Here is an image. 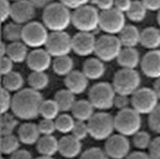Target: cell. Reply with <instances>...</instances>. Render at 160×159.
<instances>
[{
	"instance_id": "ffe728a7",
	"label": "cell",
	"mask_w": 160,
	"mask_h": 159,
	"mask_svg": "<svg viewBox=\"0 0 160 159\" xmlns=\"http://www.w3.org/2000/svg\"><path fill=\"white\" fill-rule=\"evenodd\" d=\"M140 53L136 47H123L117 59L118 64L124 69L136 70L140 65Z\"/></svg>"
},
{
	"instance_id": "d590c367",
	"label": "cell",
	"mask_w": 160,
	"mask_h": 159,
	"mask_svg": "<svg viewBox=\"0 0 160 159\" xmlns=\"http://www.w3.org/2000/svg\"><path fill=\"white\" fill-rule=\"evenodd\" d=\"M58 104L53 100H44L40 109V115L45 118L49 120H55L59 116L60 112Z\"/></svg>"
},
{
	"instance_id": "4fadbf2b",
	"label": "cell",
	"mask_w": 160,
	"mask_h": 159,
	"mask_svg": "<svg viewBox=\"0 0 160 159\" xmlns=\"http://www.w3.org/2000/svg\"><path fill=\"white\" fill-rule=\"evenodd\" d=\"M104 150L109 159H125L130 154L131 142L122 135H112L106 139Z\"/></svg>"
},
{
	"instance_id": "7dc6e473",
	"label": "cell",
	"mask_w": 160,
	"mask_h": 159,
	"mask_svg": "<svg viewBox=\"0 0 160 159\" xmlns=\"http://www.w3.org/2000/svg\"><path fill=\"white\" fill-rule=\"evenodd\" d=\"M14 62L8 56L1 58V74L2 76L13 71Z\"/></svg>"
},
{
	"instance_id": "cb8c5ba5",
	"label": "cell",
	"mask_w": 160,
	"mask_h": 159,
	"mask_svg": "<svg viewBox=\"0 0 160 159\" xmlns=\"http://www.w3.org/2000/svg\"><path fill=\"white\" fill-rule=\"evenodd\" d=\"M140 44L150 51L158 49L160 47V29L150 26L141 31Z\"/></svg>"
},
{
	"instance_id": "d6a6232c",
	"label": "cell",
	"mask_w": 160,
	"mask_h": 159,
	"mask_svg": "<svg viewBox=\"0 0 160 159\" xmlns=\"http://www.w3.org/2000/svg\"><path fill=\"white\" fill-rule=\"evenodd\" d=\"M20 140L13 134L1 137V152L4 155H12L19 150Z\"/></svg>"
},
{
	"instance_id": "94428289",
	"label": "cell",
	"mask_w": 160,
	"mask_h": 159,
	"mask_svg": "<svg viewBox=\"0 0 160 159\" xmlns=\"http://www.w3.org/2000/svg\"><path fill=\"white\" fill-rule=\"evenodd\" d=\"M10 1H13L14 2H17V1H21V0H9Z\"/></svg>"
},
{
	"instance_id": "7402d4cb",
	"label": "cell",
	"mask_w": 160,
	"mask_h": 159,
	"mask_svg": "<svg viewBox=\"0 0 160 159\" xmlns=\"http://www.w3.org/2000/svg\"><path fill=\"white\" fill-rule=\"evenodd\" d=\"M103 62L98 58H88L83 65L82 72L88 80L100 79L106 71V68Z\"/></svg>"
},
{
	"instance_id": "f35d334b",
	"label": "cell",
	"mask_w": 160,
	"mask_h": 159,
	"mask_svg": "<svg viewBox=\"0 0 160 159\" xmlns=\"http://www.w3.org/2000/svg\"><path fill=\"white\" fill-rule=\"evenodd\" d=\"M72 135L74 137L82 141L85 139L89 135L87 122L82 121H76L74 126L72 132Z\"/></svg>"
},
{
	"instance_id": "9f6ffc18",
	"label": "cell",
	"mask_w": 160,
	"mask_h": 159,
	"mask_svg": "<svg viewBox=\"0 0 160 159\" xmlns=\"http://www.w3.org/2000/svg\"><path fill=\"white\" fill-rule=\"evenodd\" d=\"M152 89L160 100V78L155 80Z\"/></svg>"
},
{
	"instance_id": "8d00e7d4",
	"label": "cell",
	"mask_w": 160,
	"mask_h": 159,
	"mask_svg": "<svg viewBox=\"0 0 160 159\" xmlns=\"http://www.w3.org/2000/svg\"><path fill=\"white\" fill-rule=\"evenodd\" d=\"M152 141L151 135L144 130L138 131L132 137V144L139 151L149 150Z\"/></svg>"
},
{
	"instance_id": "52a82bcc",
	"label": "cell",
	"mask_w": 160,
	"mask_h": 159,
	"mask_svg": "<svg viewBox=\"0 0 160 159\" xmlns=\"http://www.w3.org/2000/svg\"><path fill=\"white\" fill-rule=\"evenodd\" d=\"M117 93L112 84L100 82L94 84L89 90V101L95 108L108 110L113 107Z\"/></svg>"
},
{
	"instance_id": "2e32d148",
	"label": "cell",
	"mask_w": 160,
	"mask_h": 159,
	"mask_svg": "<svg viewBox=\"0 0 160 159\" xmlns=\"http://www.w3.org/2000/svg\"><path fill=\"white\" fill-rule=\"evenodd\" d=\"M52 56L46 49H34L29 52L27 59V64L32 71L45 72L52 64Z\"/></svg>"
},
{
	"instance_id": "680465c9",
	"label": "cell",
	"mask_w": 160,
	"mask_h": 159,
	"mask_svg": "<svg viewBox=\"0 0 160 159\" xmlns=\"http://www.w3.org/2000/svg\"><path fill=\"white\" fill-rule=\"evenodd\" d=\"M34 159H54L53 158H52V157H46V156H41L40 157H38L37 158H36Z\"/></svg>"
},
{
	"instance_id": "f5cc1de1",
	"label": "cell",
	"mask_w": 160,
	"mask_h": 159,
	"mask_svg": "<svg viewBox=\"0 0 160 159\" xmlns=\"http://www.w3.org/2000/svg\"><path fill=\"white\" fill-rule=\"evenodd\" d=\"M10 159H34L30 152L26 150H18L10 156Z\"/></svg>"
},
{
	"instance_id": "83f0119b",
	"label": "cell",
	"mask_w": 160,
	"mask_h": 159,
	"mask_svg": "<svg viewBox=\"0 0 160 159\" xmlns=\"http://www.w3.org/2000/svg\"><path fill=\"white\" fill-rule=\"evenodd\" d=\"M54 100L58 105L62 112H67L72 110L75 102V94L67 89L58 90L55 95Z\"/></svg>"
},
{
	"instance_id": "11a10c76",
	"label": "cell",
	"mask_w": 160,
	"mask_h": 159,
	"mask_svg": "<svg viewBox=\"0 0 160 159\" xmlns=\"http://www.w3.org/2000/svg\"><path fill=\"white\" fill-rule=\"evenodd\" d=\"M36 7L39 8H44L55 2V0H29Z\"/></svg>"
},
{
	"instance_id": "816d5d0a",
	"label": "cell",
	"mask_w": 160,
	"mask_h": 159,
	"mask_svg": "<svg viewBox=\"0 0 160 159\" xmlns=\"http://www.w3.org/2000/svg\"><path fill=\"white\" fill-rule=\"evenodd\" d=\"M148 11L159 12L160 10V0H141Z\"/></svg>"
},
{
	"instance_id": "681fc988",
	"label": "cell",
	"mask_w": 160,
	"mask_h": 159,
	"mask_svg": "<svg viewBox=\"0 0 160 159\" xmlns=\"http://www.w3.org/2000/svg\"><path fill=\"white\" fill-rule=\"evenodd\" d=\"M93 3L95 7L102 12L114 8L115 0H93Z\"/></svg>"
},
{
	"instance_id": "6125c7cd",
	"label": "cell",
	"mask_w": 160,
	"mask_h": 159,
	"mask_svg": "<svg viewBox=\"0 0 160 159\" xmlns=\"http://www.w3.org/2000/svg\"><path fill=\"white\" fill-rule=\"evenodd\" d=\"M1 159H4V158H2H2H1Z\"/></svg>"
},
{
	"instance_id": "1f68e13d",
	"label": "cell",
	"mask_w": 160,
	"mask_h": 159,
	"mask_svg": "<svg viewBox=\"0 0 160 159\" xmlns=\"http://www.w3.org/2000/svg\"><path fill=\"white\" fill-rule=\"evenodd\" d=\"M148 11L141 0H134L126 16L131 22L138 23L145 19Z\"/></svg>"
},
{
	"instance_id": "ab89813d",
	"label": "cell",
	"mask_w": 160,
	"mask_h": 159,
	"mask_svg": "<svg viewBox=\"0 0 160 159\" xmlns=\"http://www.w3.org/2000/svg\"><path fill=\"white\" fill-rule=\"evenodd\" d=\"M79 159H109L104 150L98 147H92L83 152Z\"/></svg>"
},
{
	"instance_id": "44dd1931",
	"label": "cell",
	"mask_w": 160,
	"mask_h": 159,
	"mask_svg": "<svg viewBox=\"0 0 160 159\" xmlns=\"http://www.w3.org/2000/svg\"><path fill=\"white\" fill-rule=\"evenodd\" d=\"M40 135L38 125L31 122L22 124L18 131V137L21 142L28 145L37 144Z\"/></svg>"
},
{
	"instance_id": "6da1fadb",
	"label": "cell",
	"mask_w": 160,
	"mask_h": 159,
	"mask_svg": "<svg viewBox=\"0 0 160 159\" xmlns=\"http://www.w3.org/2000/svg\"><path fill=\"white\" fill-rule=\"evenodd\" d=\"M40 92L31 88L22 89L13 96L11 110L17 118L31 120L40 115V109L43 101Z\"/></svg>"
},
{
	"instance_id": "bcb514c9",
	"label": "cell",
	"mask_w": 160,
	"mask_h": 159,
	"mask_svg": "<svg viewBox=\"0 0 160 159\" xmlns=\"http://www.w3.org/2000/svg\"><path fill=\"white\" fill-rule=\"evenodd\" d=\"M149 154L152 159H160V135L153 139Z\"/></svg>"
},
{
	"instance_id": "9c48e42d",
	"label": "cell",
	"mask_w": 160,
	"mask_h": 159,
	"mask_svg": "<svg viewBox=\"0 0 160 159\" xmlns=\"http://www.w3.org/2000/svg\"><path fill=\"white\" fill-rule=\"evenodd\" d=\"M159 100L153 89L140 87L131 96V106L141 115H149L159 105Z\"/></svg>"
},
{
	"instance_id": "91938a15",
	"label": "cell",
	"mask_w": 160,
	"mask_h": 159,
	"mask_svg": "<svg viewBox=\"0 0 160 159\" xmlns=\"http://www.w3.org/2000/svg\"><path fill=\"white\" fill-rule=\"evenodd\" d=\"M157 21L159 24L160 26V10L158 12V15H157Z\"/></svg>"
},
{
	"instance_id": "5b68a950",
	"label": "cell",
	"mask_w": 160,
	"mask_h": 159,
	"mask_svg": "<svg viewBox=\"0 0 160 159\" xmlns=\"http://www.w3.org/2000/svg\"><path fill=\"white\" fill-rule=\"evenodd\" d=\"M114 122L115 130L127 137L134 135L142 126L141 114L132 107L119 111L114 117Z\"/></svg>"
},
{
	"instance_id": "5bb4252c",
	"label": "cell",
	"mask_w": 160,
	"mask_h": 159,
	"mask_svg": "<svg viewBox=\"0 0 160 159\" xmlns=\"http://www.w3.org/2000/svg\"><path fill=\"white\" fill-rule=\"evenodd\" d=\"M36 8L29 0L15 2L12 6L10 18L13 22L25 25L32 21L36 16Z\"/></svg>"
},
{
	"instance_id": "7a4b0ae2",
	"label": "cell",
	"mask_w": 160,
	"mask_h": 159,
	"mask_svg": "<svg viewBox=\"0 0 160 159\" xmlns=\"http://www.w3.org/2000/svg\"><path fill=\"white\" fill-rule=\"evenodd\" d=\"M43 23L52 32L65 31L72 23L70 9L60 2H54L44 8L42 15Z\"/></svg>"
},
{
	"instance_id": "8992f818",
	"label": "cell",
	"mask_w": 160,
	"mask_h": 159,
	"mask_svg": "<svg viewBox=\"0 0 160 159\" xmlns=\"http://www.w3.org/2000/svg\"><path fill=\"white\" fill-rule=\"evenodd\" d=\"M87 124L89 135L97 141L106 140L115 130L114 117L106 112L95 113Z\"/></svg>"
},
{
	"instance_id": "ba28073f",
	"label": "cell",
	"mask_w": 160,
	"mask_h": 159,
	"mask_svg": "<svg viewBox=\"0 0 160 159\" xmlns=\"http://www.w3.org/2000/svg\"><path fill=\"white\" fill-rule=\"evenodd\" d=\"M122 49L118 36L105 34L97 38L94 53L102 62H109L117 59Z\"/></svg>"
},
{
	"instance_id": "9a60e30c",
	"label": "cell",
	"mask_w": 160,
	"mask_h": 159,
	"mask_svg": "<svg viewBox=\"0 0 160 159\" xmlns=\"http://www.w3.org/2000/svg\"><path fill=\"white\" fill-rule=\"evenodd\" d=\"M97 38L91 32H79L72 37V51L80 56H88L95 52Z\"/></svg>"
},
{
	"instance_id": "603a6c76",
	"label": "cell",
	"mask_w": 160,
	"mask_h": 159,
	"mask_svg": "<svg viewBox=\"0 0 160 159\" xmlns=\"http://www.w3.org/2000/svg\"><path fill=\"white\" fill-rule=\"evenodd\" d=\"M141 32L133 25H126L118 34V38L124 47H136L140 43Z\"/></svg>"
},
{
	"instance_id": "b9f144b4",
	"label": "cell",
	"mask_w": 160,
	"mask_h": 159,
	"mask_svg": "<svg viewBox=\"0 0 160 159\" xmlns=\"http://www.w3.org/2000/svg\"><path fill=\"white\" fill-rule=\"evenodd\" d=\"M13 97H12L10 92L3 87L1 89V114L8 113V111L12 108Z\"/></svg>"
},
{
	"instance_id": "d4e9b609",
	"label": "cell",
	"mask_w": 160,
	"mask_h": 159,
	"mask_svg": "<svg viewBox=\"0 0 160 159\" xmlns=\"http://www.w3.org/2000/svg\"><path fill=\"white\" fill-rule=\"evenodd\" d=\"M94 109L89 100L82 99L76 101L71 111L78 121L88 122L94 114Z\"/></svg>"
},
{
	"instance_id": "ee69618b",
	"label": "cell",
	"mask_w": 160,
	"mask_h": 159,
	"mask_svg": "<svg viewBox=\"0 0 160 159\" xmlns=\"http://www.w3.org/2000/svg\"><path fill=\"white\" fill-rule=\"evenodd\" d=\"M113 106L118 109L119 111L130 107L131 97L117 94L114 99Z\"/></svg>"
},
{
	"instance_id": "ac0fdd59",
	"label": "cell",
	"mask_w": 160,
	"mask_h": 159,
	"mask_svg": "<svg viewBox=\"0 0 160 159\" xmlns=\"http://www.w3.org/2000/svg\"><path fill=\"white\" fill-rule=\"evenodd\" d=\"M81 141L72 135H66L59 139V154L67 159H74L78 157L82 152Z\"/></svg>"
},
{
	"instance_id": "e575fe53",
	"label": "cell",
	"mask_w": 160,
	"mask_h": 159,
	"mask_svg": "<svg viewBox=\"0 0 160 159\" xmlns=\"http://www.w3.org/2000/svg\"><path fill=\"white\" fill-rule=\"evenodd\" d=\"M16 117L9 113L1 114L0 118L1 137L13 134V132L18 125Z\"/></svg>"
},
{
	"instance_id": "c3c4849f",
	"label": "cell",
	"mask_w": 160,
	"mask_h": 159,
	"mask_svg": "<svg viewBox=\"0 0 160 159\" xmlns=\"http://www.w3.org/2000/svg\"><path fill=\"white\" fill-rule=\"evenodd\" d=\"M58 1L66 6L67 7L74 10L78 8L87 5L90 0H58Z\"/></svg>"
},
{
	"instance_id": "f6af8a7d",
	"label": "cell",
	"mask_w": 160,
	"mask_h": 159,
	"mask_svg": "<svg viewBox=\"0 0 160 159\" xmlns=\"http://www.w3.org/2000/svg\"><path fill=\"white\" fill-rule=\"evenodd\" d=\"M12 6L9 0H1V22H6L10 17Z\"/></svg>"
},
{
	"instance_id": "60d3db41",
	"label": "cell",
	"mask_w": 160,
	"mask_h": 159,
	"mask_svg": "<svg viewBox=\"0 0 160 159\" xmlns=\"http://www.w3.org/2000/svg\"><path fill=\"white\" fill-rule=\"evenodd\" d=\"M148 125L151 130L160 135V104L149 115Z\"/></svg>"
},
{
	"instance_id": "74e56055",
	"label": "cell",
	"mask_w": 160,
	"mask_h": 159,
	"mask_svg": "<svg viewBox=\"0 0 160 159\" xmlns=\"http://www.w3.org/2000/svg\"><path fill=\"white\" fill-rule=\"evenodd\" d=\"M73 116L67 114L59 115L55 120L56 129L59 132L67 134L72 132L76 123Z\"/></svg>"
},
{
	"instance_id": "3957f363",
	"label": "cell",
	"mask_w": 160,
	"mask_h": 159,
	"mask_svg": "<svg viewBox=\"0 0 160 159\" xmlns=\"http://www.w3.org/2000/svg\"><path fill=\"white\" fill-rule=\"evenodd\" d=\"M100 17L96 7L87 4L73 10L72 23L79 32L92 33L99 27Z\"/></svg>"
},
{
	"instance_id": "7c38bea8",
	"label": "cell",
	"mask_w": 160,
	"mask_h": 159,
	"mask_svg": "<svg viewBox=\"0 0 160 159\" xmlns=\"http://www.w3.org/2000/svg\"><path fill=\"white\" fill-rule=\"evenodd\" d=\"M126 26L125 14L113 8L100 13L99 27L106 34H119Z\"/></svg>"
},
{
	"instance_id": "836d02e7",
	"label": "cell",
	"mask_w": 160,
	"mask_h": 159,
	"mask_svg": "<svg viewBox=\"0 0 160 159\" xmlns=\"http://www.w3.org/2000/svg\"><path fill=\"white\" fill-rule=\"evenodd\" d=\"M28 83L30 88L40 92L48 87L49 79L45 72L32 71L28 77Z\"/></svg>"
},
{
	"instance_id": "e0dca14e",
	"label": "cell",
	"mask_w": 160,
	"mask_h": 159,
	"mask_svg": "<svg viewBox=\"0 0 160 159\" xmlns=\"http://www.w3.org/2000/svg\"><path fill=\"white\" fill-rule=\"evenodd\" d=\"M140 65L146 77L155 80L160 78V50L147 52L142 58Z\"/></svg>"
},
{
	"instance_id": "d6986e66",
	"label": "cell",
	"mask_w": 160,
	"mask_h": 159,
	"mask_svg": "<svg viewBox=\"0 0 160 159\" xmlns=\"http://www.w3.org/2000/svg\"><path fill=\"white\" fill-rule=\"evenodd\" d=\"M88 80L82 71L73 70L66 76L64 83L67 89L76 95L82 94L87 90Z\"/></svg>"
},
{
	"instance_id": "6f0895ef",
	"label": "cell",
	"mask_w": 160,
	"mask_h": 159,
	"mask_svg": "<svg viewBox=\"0 0 160 159\" xmlns=\"http://www.w3.org/2000/svg\"><path fill=\"white\" fill-rule=\"evenodd\" d=\"M7 48H8V45H6V43H4V42H1V48H0L1 58L6 56Z\"/></svg>"
},
{
	"instance_id": "4316f807",
	"label": "cell",
	"mask_w": 160,
	"mask_h": 159,
	"mask_svg": "<svg viewBox=\"0 0 160 159\" xmlns=\"http://www.w3.org/2000/svg\"><path fill=\"white\" fill-rule=\"evenodd\" d=\"M29 52L28 46L22 41L12 43L8 45L6 56L14 63L21 64L27 60Z\"/></svg>"
},
{
	"instance_id": "7bdbcfd3",
	"label": "cell",
	"mask_w": 160,
	"mask_h": 159,
	"mask_svg": "<svg viewBox=\"0 0 160 159\" xmlns=\"http://www.w3.org/2000/svg\"><path fill=\"white\" fill-rule=\"evenodd\" d=\"M37 125L40 134L43 135H52L57 130L55 121L52 120L43 118Z\"/></svg>"
},
{
	"instance_id": "f546056e",
	"label": "cell",
	"mask_w": 160,
	"mask_h": 159,
	"mask_svg": "<svg viewBox=\"0 0 160 159\" xmlns=\"http://www.w3.org/2000/svg\"><path fill=\"white\" fill-rule=\"evenodd\" d=\"M23 25L14 22L8 23L2 31V38L10 43L22 41Z\"/></svg>"
},
{
	"instance_id": "f907efd6",
	"label": "cell",
	"mask_w": 160,
	"mask_h": 159,
	"mask_svg": "<svg viewBox=\"0 0 160 159\" xmlns=\"http://www.w3.org/2000/svg\"><path fill=\"white\" fill-rule=\"evenodd\" d=\"M132 1V0H115L114 8L126 14L131 7Z\"/></svg>"
},
{
	"instance_id": "8fae6325",
	"label": "cell",
	"mask_w": 160,
	"mask_h": 159,
	"mask_svg": "<svg viewBox=\"0 0 160 159\" xmlns=\"http://www.w3.org/2000/svg\"><path fill=\"white\" fill-rule=\"evenodd\" d=\"M44 47L54 58L68 55L72 51V37L66 31L52 32Z\"/></svg>"
},
{
	"instance_id": "484cf974",
	"label": "cell",
	"mask_w": 160,
	"mask_h": 159,
	"mask_svg": "<svg viewBox=\"0 0 160 159\" xmlns=\"http://www.w3.org/2000/svg\"><path fill=\"white\" fill-rule=\"evenodd\" d=\"M36 148L41 156L52 157L58 152L59 140L53 135H43L37 141Z\"/></svg>"
},
{
	"instance_id": "30bf717a",
	"label": "cell",
	"mask_w": 160,
	"mask_h": 159,
	"mask_svg": "<svg viewBox=\"0 0 160 159\" xmlns=\"http://www.w3.org/2000/svg\"><path fill=\"white\" fill-rule=\"evenodd\" d=\"M49 33L43 23L32 21L23 25L22 41L28 47L33 49L45 46Z\"/></svg>"
},
{
	"instance_id": "4dcf8cb0",
	"label": "cell",
	"mask_w": 160,
	"mask_h": 159,
	"mask_svg": "<svg viewBox=\"0 0 160 159\" xmlns=\"http://www.w3.org/2000/svg\"><path fill=\"white\" fill-rule=\"evenodd\" d=\"M52 65L56 74L66 77L73 71L74 62L68 55H66L54 58Z\"/></svg>"
},
{
	"instance_id": "db71d44e",
	"label": "cell",
	"mask_w": 160,
	"mask_h": 159,
	"mask_svg": "<svg viewBox=\"0 0 160 159\" xmlns=\"http://www.w3.org/2000/svg\"><path fill=\"white\" fill-rule=\"evenodd\" d=\"M125 159H152L149 154L143 151H136L132 152Z\"/></svg>"
},
{
	"instance_id": "277c9868",
	"label": "cell",
	"mask_w": 160,
	"mask_h": 159,
	"mask_svg": "<svg viewBox=\"0 0 160 159\" xmlns=\"http://www.w3.org/2000/svg\"><path fill=\"white\" fill-rule=\"evenodd\" d=\"M141 82L138 71L121 68L115 74L112 85L117 94L131 96L140 87Z\"/></svg>"
},
{
	"instance_id": "f1b7e54d",
	"label": "cell",
	"mask_w": 160,
	"mask_h": 159,
	"mask_svg": "<svg viewBox=\"0 0 160 159\" xmlns=\"http://www.w3.org/2000/svg\"><path fill=\"white\" fill-rule=\"evenodd\" d=\"M23 84L24 80L19 72L13 71L2 77V87L10 92H19L22 90Z\"/></svg>"
}]
</instances>
